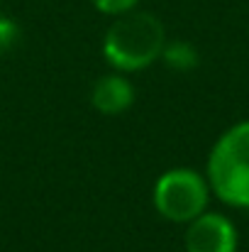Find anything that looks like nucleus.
Wrapping results in <instances>:
<instances>
[{"instance_id":"obj_1","label":"nucleus","mask_w":249,"mask_h":252,"mask_svg":"<svg viewBox=\"0 0 249 252\" xmlns=\"http://www.w3.org/2000/svg\"><path fill=\"white\" fill-rule=\"evenodd\" d=\"M166 44L164 25L152 12H125L105 32L103 54L117 71H139L162 57Z\"/></svg>"},{"instance_id":"obj_2","label":"nucleus","mask_w":249,"mask_h":252,"mask_svg":"<svg viewBox=\"0 0 249 252\" xmlns=\"http://www.w3.org/2000/svg\"><path fill=\"white\" fill-rule=\"evenodd\" d=\"M210 191L227 206L249 208V120L225 130L208 157Z\"/></svg>"},{"instance_id":"obj_3","label":"nucleus","mask_w":249,"mask_h":252,"mask_svg":"<svg viewBox=\"0 0 249 252\" xmlns=\"http://www.w3.org/2000/svg\"><path fill=\"white\" fill-rule=\"evenodd\" d=\"M210 184L195 169H168L154 186V206L166 220L191 223L208 211Z\"/></svg>"},{"instance_id":"obj_4","label":"nucleus","mask_w":249,"mask_h":252,"mask_svg":"<svg viewBox=\"0 0 249 252\" xmlns=\"http://www.w3.org/2000/svg\"><path fill=\"white\" fill-rule=\"evenodd\" d=\"M237 230L232 220L222 213H200L188 223L186 252H235Z\"/></svg>"},{"instance_id":"obj_5","label":"nucleus","mask_w":249,"mask_h":252,"mask_svg":"<svg viewBox=\"0 0 249 252\" xmlns=\"http://www.w3.org/2000/svg\"><path fill=\"white\" fill-rule=\"evenodd\" d=\"M135 103V86L122 74L100 76L90 91V105L103 115H120Z\"/></svg>"},{"instance_id":"obj_6","label":"nucleus","mask_w":249,"mask_h":252,"mask_svg":"<svg viewBox=\"0 0 249 252\" xmlns=\"http://www.w3.org/2000/svg\"><path fill=\"white\" fill-rule=\"evenodd\" d=\"M162 59H164V64L168 69L186 74V71L198 66V49L188 42H181V39L178 42H166L164 49H162Z\"/></svg>"},{"instance_id":"obj_7","label":"nucleus","mask_w":249,"mask_h":252,"mask_svg":"<svg viewBox=\"0 0 249 252\" xmlns=\"http://www.w3.org/2000/svg\"><path fill=\"white\" fill-rule=\"evenodd\" d=\"M20 42V27L15 25V20L0 15V57L10 54Z\"/></svg>"},{"instance_id":"obj_8","label":"nucleus","mask_w":249,"mask_h":252,"mask_svg":"<svg viewBox=\"0 0 249 252\" xmlns=\"http://www.w3.org/2000/svg\"><path fill=\"white\" fill-rule=\"evenodd\" d=\"M95 10L105 12V15H125L130 10H135V5L139 0H90Z\"/></svg>"}]
</instances>
